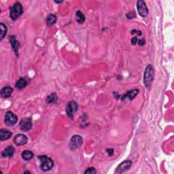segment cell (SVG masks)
Returning a JSON list of instances; mask_svg holds the SVG:
<instances>
[{
	"label": "cell",
	"mask_w": 174,
	"mask_h": 174,
	"mask_svg": "<svg viewBox=\"0 0 174 174\" xmlns=\"http://www.w3.org/2000/svg\"><path fill=\"white\" fill-rule=\"evenodd\" d=\"M33 153L30 150H24L22 153V157L25 161H30L33 158Z\"/></svg>",
	"instance_id": "ac0fdd59"
},
{
	"label": "cell",
	"mask_w": 174,
	"mask_h": 174,
	"mask_svg": "<svg viewBox=\"0 0 174 174\" xmlns=\"http://www.w3.org/2000/svg\"><path fill=\"white\" fill-rule=\"evenodd\" d=\"M76 21L78 23L82 24L85 21V16L81 11L78 10L76 12Z\"/></svg>",
	"instance_id": "ffe728a7"
},
{
	"label": "cell",
	"mask_w": 174,
	"mask_h": 174,
	"mask_svg": "<svg viewBox=\"0 0 174 174\" xmlns=\"http://www.w3.org/2000/svg\"><path fill=\"white\" fill-rule=\"evenodd\" d=\"M23 13V7L20 2H16L10 8V16L12 20L15 21Z\"/></svg>",
	"instance_id": "3957f363"
},
{
	"label": "cell",
	"mask_w": 174,
	"mask_h": 174,
	"mask_svg": "<svg viewBox=\"0 0 174 174\" xmlns=\"http://www.w3.org/2000/svg\"><path fill=\"white\" fill-rule=\"evenodd\" d=\"M0 28H1V40H3L7 35L8 28H7V26L6 24L4 23L0 24Z\"/></svg>",
	"instance_id": "44dd1931"
},
{
	"label": "cell",
	"mask_w": 174,
	"mask_h": 174,
	"mask_svg": "<svg viewBox=\"0 0 174 174\" xmlns=\"http://www.w3.org/2000/svg\"><path fill=\"white\" fill-rule=\"evenodd\" d=\"M13 141L16 146H23L27 143V138L24 134H18L14 138Z\"/></svg>",
	"instance_id": "30bf717a"
},
{
	"label": "cell",
	"mask_w": 174,
	"mask_h": 174,
	"mask_svg": "<svg viewBox=\"0 0 174 174\" xmlns=\"http://www.w3.org/2000/svg\"><path fill=\"white\" fill-rule=\"evenodd\" d=\"M137 8H138V11L141 16L146 17L148 15V9L147 8L144 1H142V0L138 1V2H137Z\"/></svg>",
	"instance_id": "52a82bcc"
},
{
	"label": "cell",
	"mask_w": 174,
	"mask_h": 174,
	"mask_svg": "<svg viewBox=\"0 0 174 174\" xmlns=\"http://www.w3.org/2000/svg\"><path fill=\"white\" fill-rule=\"evenodd\" d=\"M32 127V122L29 118H24L20 122V129L23 131H28Z\"/></svg>",
	"instance_id": "ba28073f"
},
{
	"label": "cell",
	"mask_w": 174,
	"mask_h": 174,
	"mask_svg": "<svg viewBox=\"0 0 174 174\" xmlns=\"http://www.w3.org/2000/svg\"><path fill=\"white\" fill-rule=\"evenodd\" d=\"M12 135V133L11 131H10L9 130L7 129H1L0 131V140L4 141L7 140L11 138Z\"/></svg>",
	"instance_id": "5bb4252c"
},
{
	"label": "cell",
	"mask_w": 174,
	"mask_h": 174,
	"mask_svg": "<svg viewBox=\"0 0 174 174\" xmlns=\"http://www.w3.org/2000/svg\"><path fill=\"white\" fill-rule=\"evenodd\" d=\"M139 90L138 89H133L129 91L127 94L124 95L122 97V101H131L133 100L137 95L139 94Z\"/></svg>",
	"instance_id": "8fae6325"
},
{
	"label": "cell",
	"mask_w": 174,
	"mask_h": 174,
	"mask_svg": "<svg viewBox=\"0 0 174 174\" xmlns=\"http://www.w3.org/2000/svg\"><path fill=\"white\" fill-rule=\"evenodd\" d=\"M106 151H107V154H108L109 156L113 155V154H114V150H113V149H111V148L107 149Z\"/></svg>",
	"instance_id": "d4e9b609"
},
{
	"label": "cell",
	"mask_w": 174,
	"mask_h": 174,
	"mask_svg": "<svg viewBox=\"0 0 174 174\" xmlns=\"http://www.w3.org/2000/svg\"><path fill=\"white\" fill-rule=\"evenodd\" d=\"M14 153V148L13 146H9L7 147V148L5 149V150L2 152L1 156L3 157H11V156H13Z\"/></svg>",
	"instance_id": "9a60e30c"
},
{
	"label": "cell",
	"mask_w": 174,
	"mask_h": 174,
	"mask_svg": "<svg viewBox=\"0 0 174 174\" xmlns=\"http://www.w3.org/2000/svg\"><path fill=\"white\" fill-rule=\"evenodd\" d=\"M27 84V80L24 79V78H20L18 81L16 83V88H17L18 89H24V87H26Z\"/></svg>",
	"instance_id": "d6986e66"
},
{
	"label": "cell",
	"mask_w": 174,
	"mask_h": 174,
	"mask_svg": "<svg viewBox=\"0 0 174 174\" xmlns=\"http://www.w3.org/2000/svg\"><path fill=\"white\" fill-rule=\"evenodd\" d=\"M135 16H136V14H135V12H130L127 14V18L129 19H133Z\"/></svg>",
	"instance_id": "603a6c76"
},
{
	"label": "cell",
	"mask_w": 174,
	"mask_h": 174,
	"mask_svg": "<svg viewBox=\"0 0 174 174\" xmlns=\"http://www.w3.org/2000/svg\"><path fill=\"white\" fill-rule=\"evenodd\" d=\"M24 173H30V172L29 171H24Z\"/></svg>",
	"instance_id": "83f0119b"
},
{
	"label": "cell",
	"mask_w": 174,
	"mask_h": 174,
	"mask_svg": "<svg viewBox=\"0 0 174 174\" xmlns=\"http://www.w3.org/2000/svg\"><path fill=\"white\" fill-rule=\"evenodd\" d=\"M10 41L11 46L12 48H13L14 51L15 52L16 55H18V50L19 46H20V44L16 40V37L14 36H11L10 37Z\"/></svg>",
	"instance_id": "4fadbf2b"
},
{
	"label": "cell",
	"mask_w": 174,
	"mask_h": 174,
	"mask_svg": "<svg viewBox=\"0 0 174 174\" xmlns=\"http://www.w3.org/2000/svg\"><path fill=\"white\" fill-rule=\"evenodd\" d=\"M84 173L87 174V173H90V174H93V173H96V171L93 167H90V168H88L87 170L84 171Z\"/></svg>",
	"instance_id": "7402d4cb"
},
{
	"label": "cell",
	"mask_w": 174,
	"mask_h": 174,
	"mask_svg": "<svg viewBox=\"0 0 174 174\" xmlns=\"http://www.w3.org/2000/svg\"><path fill=\"white\" fill-rule=\"evenodd\" d=\"M78 109V105L76 101H71L67 104V107H66V113L71 120H73V116L76 112H77Z\"/></svg>",
	"instance_id": "277c9868"
},
{
	"label": "cell",
	"mask_w": 174,
	"mask_h": 174,
	"mask_svg": "<svg viewBox=\"0 0 174 174\" xmlns=\"http://www.w3.org/2000/svg\"><path fill=\"white\" fill-rule=\"evenodd\" d=\"M57 16L55 14H50L48 16L47 19H46V24L48 27L53 26L54 24H55L56 22H57Z\"/></svg>",
	"instance_id": "e0dca14e"
},
{
	"label": "cell",
	"mask_w": 174,
	"mask_h": 174,
	"mask_svg": "<svg viewBox=\"0 0 174 174\" xmlns=\"http://www.w3.org/2000/svg\"><path fill=\"white\" fill-rule=\"evenodd\" d=\"M38 158L40 161V168L42 171H48L53 167L54 162L50 158H48L46 155L39 156Z\"/></svg>",
	"instance_id": "7a4b0ae2"
},
{
	"label": "cell",
	"mask_w": 174,
	"mask_h": 174,
	"mask_svg": "<svg viewBox=\"0 0 174 174\" xmlns=\"http://www.w3.org/2000/svg\"><path fill=\"white\" fill-rule=\"evenodd\" d=\"M138 42H139V46H143V45H144L146 44V41H145V40H144V38H142L141 40H139L138 41Z\"/></svg>",
	"instance_id": "484cf974"
},
{
	"label": "cell",
	"mask_w": 174,
	"mask_h": 174,
	"mask_svg": "<svg viewBox=\"0 0 174 174\" xmlns=\"http://www.w3.org/2000/svg\"><path fill=\"white\" fill-rule=\"evenodd\" d=\"M138 41V38H137V37H134V38H132L131 43L133 45H135Z\"/></svg>",
	"instance_id": "cb8c5ba5"
},
{
	"label": "cell",
	"mask_w": 174,
	"mask_h": 174,
	"mask_svg": "<svg viewBox=\"0 0 174 174\" xmlns=\"http://www.w3.org/2000/svg\"><path fill=\"white\" fill-rule=\"evenodd\" d=\"M57 99L58 97L57 94L55 93H53L47 97L46 101L48 104H57Z\"/></svg>",
	"instance_id": "2e32d148"
},
{
	"label": "cell",
	"mask_w": 174,
	"mask_h": 174,
	"mask_svg": "<svg viewBox=\"0 0 174 174\" xmlns=\"http://www.w3.org/2000/svg\"><path fill=\"white\" fill-rule=\"evenodd\" d=\"M55 3H57V4H61V3H63V1H55Z\"/></svg>",
	"instance_id": "4316f807"
},
{
	"label": "cell",
	"mask_w": 174,
	"mask_h": 174,
	"mask_svg": "<svg viewBox=\"0 0 174 174\" xmlns=\"http://www.w3.org/2000/svg\"><path fill=\"white\" fill-rule=\"evenodd\" d=\"M132 165V162L131 161H125L122 162L121 164L118 166L116 168V170L115 171L116 173H122L124 172V171L128 170L131 167Z\"/></svg>",
	"instance_id": "9c48e42d"
},
{
	"label": "cell",
	"mask_w": 174,
	"mask_h": 174,
	"mask_svg": "<svg viewBox=\"0 0 174 174\" xmlns=\"http://www.w3.org/2000/svg\"><path fill=\"white\" fill-rule=\"evenodd\" d=\"M154 68L152 65L147 66L144 72V82L146 88L150 89L154 80Z\"/></svg>",
	"instance_id": "6da1fadb"
},
{
	"label": "cell",
	"mask_w": 174,
	"mask_h": 174,
	"mask_svg": "<svg viewBox=\"0 0 174 174\" xmlns=\"http://www.w3.org/2000/svg\"><path fill=\"white\" fill-rule=\"evenodd\" d=\"M14 89L10 86H6L4 87L1 90V95L4 98H8L11 96L12 93H13Z\"/></svg>",
	"instance_id": "7c38bea8"
},
{
	"label": "cell",
	"mask_w": 174,
	"mask_h": 174,
	"mask_svg": "<svg viewBox=\"0 0 174 174\" xmlns=\"http://www.w3.org/2000/svg\"><path fill=\"white\" fill-rule=\"evenodd\" d=\"M83 142L82 138L79 135H73L70 140V149L72 150H76L79 147L82 145Z\"/></svg>",
	"instance_id": "5b68a950"
},
{
	"label": "cell",
	"mask_w": 174,
	"mask_h": 174,
	"mask_svg": "<svg viewBox=\"0 0 174 174\" xmlns=\"http://www.w3.org/2000/svg\"><path fill=\"white\" fill-rule=\"evenodd\" d=\"M18 118L11 111H8L5 116V123L8 126H14L17 122Z\"/></svg>",
	"instance_id": "8992f818"
}]
</instances>
